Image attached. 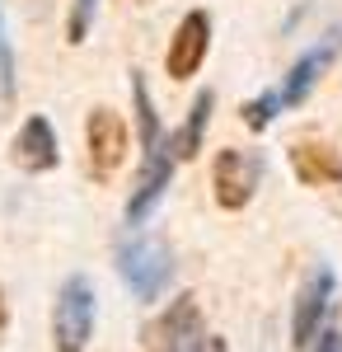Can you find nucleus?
Returning <instances> with one entry per match:
<instances>
[{
    "label": "nucleus",
    "instance_id": "obj_10",
    "mask_svg": "<svg viewBox=\"0 0 342 352\" xmlns=\"http://www.w3.org/2000/svg\"><path fill=\"white\" fill-rule=\"evenodd\" d=\"M333 61V43H323V47H310V52L300 56L295 66H290L286 85H282V109H300L305 99H310V89L319 85V76H323V66Z\"/></svg>",
    "mask_w": 342,
    "mask_h": 352
},
{
    "label": "nucleus",
    "instance_id": "obj_3",
    "mask_svg": "<svg viewBox=\"0 0 342 352\" xmlns=\"http://www.w3.org/2000/svg\"><path fill=\"white\" fill-rule=\"evenodd\" d=\"M263 174H267V160L258 151H244V146H225L216 164H211V188H216V202L225 212H244L258 188H263Z\"/></svg>",
    "mask_w": 342,
    "mask_h": 352
},
{
    "label": "nucleus",
    "instance_id": "obj_17",
    "mask_svg": "<svg viewBox=\"0 0 342 352\" xmlns=\"http://www.w3.org/2000/svg\"><path fill=\"white\" fill-rule=\"evenodd\" d=\"M197 352H225V338H216V333H207V338H202V348Z\"/></svg>",
    "mask_w": 342,
    "mask_h": 352
},
{
    "label": "nucleus",
    "instance_id": "obj_6",
    "mask_svg": "<svg viewBox=\"0 0 342 352\" xmlns=\"http://www.w3.org/2000/svg\"><path fill=\"white\" fill-rule=\"evenodd\" d=\"M84 146H89V169L94 179H113L117 164L127 160V122L113 109H94L84 122Z\"/></svg>",
    "mask_w": 342,
    "mask_h": 352
},
{
    "label": "nucleus",
    "instance_id": "obj_2",
    "mask_svg": "<svg viewBox=\"0 0 342 352\" xmlns=\"http://www.w3.org/2000/svg\"><path fill=\"white\" fill-rule=\"evenodd\" d=\"M94 282L71 272L56 292V305H52V348L56 352H84L89 338H94Z\"/></svg>",
    "mask_w": 342,
    "mask_h": 352
},
{
    "label": "nucleus",
    "instance_id": "obj_11",
    "mask_svg": "<svg viewBox=\"0 0 342 352\" xmlns=\"http://www.w3.org/2000/svg\"><path fill=\"white\" fill-rule=\"evenodd\" d=\"M211 104H216V94H211V89H202V94H197V104H192V113L183 118V127L169 136L174 160H192V155L202 151V136H207V122H211Z\"/></svg>",
    "mask_w": 342,
    "mask_h": 352
},
{
    "label": "nucleus",
    "instance_id": "obj_18",
    "mask_svg": "<svg viewBox=\"0 0 342 352\" xmlns=\"http://www.w3.org/2000/svg\"><path fill=\"white\" fill-rule=\"evenodd\" d=\"M10 324V310H5V300H0V329Z\"/></svg>",
    "mask_w": 342,
    "mask_h": 352
},
{
    "label": "nucleus",
    "instance_id": "obj_5",
    "mask_svg": "<svg viewBox=\"0 0 342 352\" xmlns=\"http://www.w3.org/2000/svg\"><path fill=\"white\" fill-rule=\"evenodd\" d=\"M207 47H211V14L207 10H187L174 28V38H169V56H164L169 80H192L207 61Z\"/></svg>",
    "mask_w": 342,
    "mask_h": 352
},
{
    "label": "nucleus",
    "instance_id": "obj_14",
    "mask_svg": "<svg viewBox=\"0 0 342 352\" xmlns=\"http://www.w3.org/2000/svg\"><path fill=\"white\" fill-rule=\"evenodd\" d=\"M94 5L99 0H71V19H66V43H84V33L94 24Z\"/></svg>",
    "mask_w": 342,
    "mask_h": 352
},
{
    "label": "nucleus",
    "instance_id": "obj_4",
    "mask_svg": "<svg viewBox=\"0 0 342 352\" xmlns=\"http://www.w3.org/2000/svg\"><path fill=\"white\" fill-rule=\"evenodd\" d=\"M174 151H169V132L159 136L155 146H146V160H141V174H136V188L127 197V226H146L150 212L159 207V197L174 179Z\"/></svg>",
    "mask_w": 342,
    "mask_h": 352
},
{
    "label": "nucleus",
    "instance_id": "obj_19",
    "mask_svg": "<svg viewBox=\"0 0 342 352\" xmlns=\"http://www.w3.org/2000/svg\"><path fill=\"white\" fill-rule=\"evenodd\" d=\"M127 5H150V0H127Z\"/></svg>",
    "mask_w": 342,
    "mask_h": 352
},
{
    "label": "nucleus",
    "instance_id": "obj_13",
    "mask_svg": "<svg viewBox=\"0 0 342 352\" xmlns=\"http://www.w3.org/2000/svg\"><path fill=\"white\" fill-rule=\"evenodd\" d=\"M277 109H282V89H267V94H258V99H249L239 113H244V122H249L253 132H263L267 122L277 118Z\"/></svg>",
    "mask_w": 342,
    "mask_h": 352
},
{
    "label": "nucleus",
    "instance_id": "obj_15",
    "mask_svg": "<svg viewBox=\"0 0 342 352\" xmlns=\"http://www.w3.org/2000/svg\"><path fill=\"white\" fill-rule=\"evenodd\" d=\"M0 94L14 99V52H10V38H5V19H0Z\"/></svg>",
    "mask_w": 342,
    "mask_h": 352
},
{
    "label": "nucleus",
    "instance_id": "obj_9",
    "mask_svg": "<svg viewBox=\"0 0 342 352\" xmlns=\"http://www.w3.org/2000/svg\"><path fill=\"white\" fill-rule=\"evenodd\" d=\"M10 160L19 164L24 174H47V169H56L61 141H56V127L43 118V113L24 118V127L14 132V141H10Z\"/></svg>",
    "mask_w": 342,
    "mask_h": 352
},
{
    "label": "nucleus",
    "instance_id": "obj_1",
    "mask_svg": "<svg viewBox=\"0 0 342 352\" xmlns=\"http://www.w3.org/2000/svg\"><path fill=\"white\" fill-rule=\"evenodd\" d=\"M117 272L136 300H159L174 282V254L155 235H122L117 240Z\"/></svg>",
    "mask_w": 342,
    "mask_h": 352
},
{
    "label": "nucleus",
    "instance_id": "obj_7",
    "mask_svg": "<svg viewBox=\"0 0 342 352\" xmlns=\"http://www.w3.org/2000/svg\"><path fill=\"white\" fill-rule=\"evenodd\" d=\"M146 338H150V348H155V352H197V348H202V338H207L197 300L179 296L155 324L146 329Z\"/></svg>",
    "mask_w": 342,
    "mask_h": 352
},
{
    "label": "nucleus",
    "instance_id": "obj_8",
    "mask_svg": "<svg viewBox=\"0 0 342 352\" xmlns=\"http://www.w3.org/2000/svg\"><path fill=\"white\" fill-rule=\"evenodd\" d=\"M328 300H333V268L319 263V268L305 277V287H300V296H295V315H290V343H295L300 352L310 348L315 333L323 329Z\"/></svg>",
    "mask_w": 342,
    "mask_h": 352
},
{
    "label": "nucleus",
    "instance_id": "obj_16",
    "mask_svg": "<svg viewBox=\"0 0 342 352\" xmlns=\"http://www.w3.org/2000/svg\"><path fill=\"white\" fill-rule=\"evenodd\" d=\"M310 352H342V329H319L315 333V343H310Z\"/></svg>",
    "mask_w": 342,
    "mask_h": 352
},
{
    "label": "nucleus",
    "instance_id": "obj_12",
    "mask_svg": "<svg viewBox=\"0 0 342 352\" xmlns=\"http://www.w3.org/2000/svg\"><path fill=\"white\" fill-rule=\"evenodd\" d=\"M290 164H295V174H300L305 184H328V179L342 174L338 155H333L328 146H295V151H290Z\"/></svg>",
    "mask_w": 342,
    "mask_h": 352
}]
</instances>
